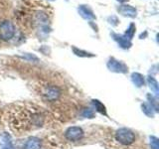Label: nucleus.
Returning a JSON list of instances; mask_svg holds the SVG:
<instances>
[{
    "label": "nucleus",
    "mask_w": 159,
    "mask_h": 149,
    "mask_svg": "<svg viewBox=\"0 0 159 149\" xmlns=\"http://www.w3.org/2000/svg\"><path fill=\"white\" fill-rule=\"evenodd\" d=\"M118 1H120V2H124V1H126V0H118Z\"/></svg>",
    "instance_id": "4468645a"
},
{
    "label": "nucleus",
    "mask_w": 159,
    "mask_h": 149,
    "mask_svg": "<svg viewBox=\"0 0 159 149\" xmlns=\"http://www.w3.org/2000/svg\"><path fill=\"white\" fill-rule=\"evenodd\" d=\"M116 139L122 145H130L135 141V134L127 128H120L116 132Z\"/></svg>",
    "instance_id": "7ed1b4c3"
},
{
    "label": "nucleus",
    "mask_w": 159,
    "mask_h": 149,
    "mask_svg": "<svg viewBox=\"0 0 159 149\" xmlns=\"http://www.w3.org/2000/svg\"><path fill=\"white\" fill-rule=\"evenodd\" d=\"M52 12H49V5L40 6L36 1L32 5L23 6L19 13V21L24 24L26 28L32 29L34 27L45 28L48 26L51 20Z\"/></svg>",
    "instance_id": "f03ea898"
},
{
    "label": "nucleus",
    "mask_w": 159,
    "mask_h": 149,
    "mask_svg": "<svg viewBox=\"0 0 159 149\" xmlns=\"http://www.w3.org/2000/svg\"><path fill=\"white\" fill-rule=\"evenodd\" d=\"M84 136V131L81 127L72 126L69 127L65 132V137L70 141H79Z\"/></svg>",
    "instance_id": "39448f33"
},
{
    "label": "nucleus",
    "mask_w": 159,
    "mask_h": 149,
    "mask_svg": "<svg viewBox=\"0 0 159 149\" xmlns=\"http://www.w3.org/2000/svg\"><path fill=\"white\" fill-rule=\"evenodd\" d=\"M131 79H132L133 84H135L136 87H141V86H143V84H144V79H143V77L141 76V74H138V73L132 74Z\"/></svg>",
    "instance_id": "6e6552de"
},
{
    "label": "nucleus",
    "mask_w": 159,
    "mask_h": 149,
    "mask_svg": "<svg viewBox=\"0 0 159 149\" xmlns=\"http://www.w3.org/2000/svg\"><path fill=\"white\" fill-rule=\"evenodd\" d=\"M148 83L150 84V88L153 89L156 93H158V86H157V82L153 78H148Z\"/></svg>",
    "instance_id": "9d476101"
},
{
    "label": "nucleus",
    "mask_w": 159,
    "mask_h": 149,
    "mask_svg": "<svg viewBox=\"0 0 159 149\" xmlns=\"http://www.w3.org/2000/svg\"><path fill=\"white\" fill-rule=\"evenodd\" d=\"M151 146L153 149H158V140H157V138L155 137H152L151 138Z\"/></svg>",
    "instance_id": "f8f14e48"
},
{
    "label": "nucleus",
    "mask_w": 159,
    "mask_h": 149,
    "mask_svg": "<svg viewBox=\"0 0 159 149\" xmlns=\"http://www.w3.org/2000/svg\"><path fill=\"white\" fill-rule=\"evenodd\" d=\"M108 68L112 70V71H116V72H124V67L122 66L121 64H119L116 61H111L108 63Z\"/></svg>",
    "instance_id": "1a4fd4ad"
},
{
    "label": "nucleus",
    "mask_w": 159,
    "mask_h": 149,
    "mask_svg": "<svg viewBox=\"0 0 159 149\" xmlns=\"http://www.w3.org/2000/svg\"><path fill=\"white\" fill-rule=\"evenodd\" d=\"M84 116H89V117H93V111H91V109H88V111H84Z\"/></svg>",
    "instance_id": "ddd939ff"
},
{
    "label": "nucleus",
    "mask_w": 159,
    "mask_h": 149,
    "mask_svg": "<svg viewBox=\"0 0 159 149\" xmlns=\"http://www.w3.org/2000/svg\"><path fill=\"white\" fill-rule=\"evenodd\" d=\"M119 12H120L122 15L130 16V17L135 16V14H136L135 9L132 8L131 6H128V5H124V6H122L120 9H119Z\"/></svg>",
    "instance_id": "0eeeda50"
},
{
    "label": "nucleus",
    "mask_w": 159,
    "mask_h": 149,
    "mask_svg": "<svg viewBox=\"0 0 159 149\" xmlns=\"http://www.w3.org/2000/svg\"><path fill=\"white\" fill-rule=\"evenodd\" d=\"M24 149H41V142L38 138L32 137L28 139V141L25 143Z\"/></svg>",
    "instance_id": "423d86ee"
},
{
    "label": "nucleus",
    "mask_w": 159,
    "mask_h": 149,
    "mask_svg": "<svg viewBox=\"0 0 159 149\" xmlns=\"http://www.w3.org/2000/svg\"><path fill=\"white\" fill-rule=\"evenodd\" d=\"M42 96L50 102L57 101L61 96V91L58 87L55 86H46L42 89Z\"/></svg>",
    "instance_id": "20e7f679"
},
{
    "label": "nucleus",
    "mask_w": 159,
    "mask_h": 149,
    "mask_svg": "<svg viewBox=\"0 0 159 149\" xmlns=\"http://www.w3.org/2000/svg\"><path fill=\"white\" fill-rule=\"evenodd\" d=\"M93 104H94V106H96L98 108V111H101V112H106V111H104V106H102V104L101 102H98V101H93Z\"/></svg>",
    "instance_id": "9b49d317"
},
{
    "label": "nucleus",
    "mask_w": 159,
    "mask_h": 149,
    "mask_svg": "<svg viewBox=\"0 0 159 149\" xmlns=\"http://www.w3.org/2000/svg\"><path fill=\"white\" fill-rule=\"evenodd\" d=\"M45 116L40 108L33 106H24L14 108L9 114V123L13 130L23 131L41 127Z\"/></svg>",
    "instance_id": "f257e3e1"
}]
</instances>
